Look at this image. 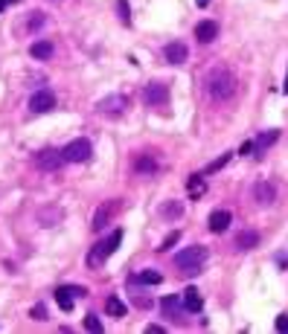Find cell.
Segmentation results:
<instances>
[{"label":"cell","instance_id":"f546056e","mask_svg":"<svg viewBox=\"0 0 288 334\" xmlns=\"http://www.w3.org/2000/svg\"><path fill=\"white\" fill-rule=\"evenodd\" d=\"M30 317H32V320H38V323H41V320H47V308H44L41 303H38V305H32Z\"/></svg>","mask_w":288,"mask_h":334},{"label":"cell","instance_id":"4fadbf2b","mask_svg":"<svg viewBox=\"0 0 288 334\" xmlns=\"http://www.w3.org/2000/svg\"><path fill=\"white\" fill-rule=\"evenodd\" d=\"M160 308H163V314H166L169 320H175V323L184 320V317H181V314H184V300H181V297H163V300H160Z\"/></svg>","mask_w":288,"mask_h":334},{"label":"cell","instance_id":"8992f818","mask_svg":"<svg viewBox=\"0 0 288 334\" xmlns=\"http://www.w3.org/2000/svg\"><path fill=\"white\" fill-rule=\"evenodd\" d=\"M126 108H128V96H123V93H111L96 105V111L102 117H120V114H126Z\"/></svg>","mask_w":288,"mask_h":334},{"label":"cell","instance_id":"603a6c76","mask_svg":"<svg viewBox=\"0 0 288 334\" xmlns=\"http://www.w3.org/2000/svg\"><path fill=\"white\" fill-rule=\"evenodd\" d=\"M73 300H76V297H73L64 285H62V288H56V303H59L62 311H73Z\"/></svg>","mask_w":288,"mask_h":334},{"label":"cell","instance_id":"cb8c5ba5","mask_svg":"<svg viewBox=\"0 0 288 334\" xmlns=\"http://www.w3.org/2000/svg\"><path fill=\"white\" fill-rule=\"evenodd\" d=\"M187 186H190V195H192V198H201V195L207 192V183H204V175H192Z\"/></svg>","mask_w":288,"mask_h":334},{"label":"cell","instance_id":"836d02e7","mask_svg":"<svg viewBox=\"0 0 288 334\" xmlns=\"http://www.w3.org/2000/svg\"><path fill=\"white\" fill-rule=\"evenodd\" d=\"M146 334H166V329L158 326V323H152V326H146Z\"/></svg>","mask_w":288,"mask_h":334},{"label":"cell","instance_id":"4316f807","mask_svg":"<svg viewBox=\"0 0 288 334\" xmlns=\"http://www.w3.org/2000/svg\"><path fill=\"white\" fill-rule=\"evenodd\" d=\"M117 12H120V21L123 24H131V9H128V0H117Z\"/></svg>","mask_w":288,"mask_h":334},{"label":"cell","instance_id":"277c9868","mask_svg":"<svg viewBox=\"0 0 288 334\" xmlns=\"http://www.w3.org/2000/svg\"><path fill=\"white\" fill-rule=\"evenodd\" d=\"M62 154H64L67 163H88L91 154H94V146H91V140H82V137H79V140H70L62 149Z\"/></svg>","mask_w":288,"mask_h":334},{"label":"cell","instance_id":"30bf717a","mask_svg":"<svg viewBox=\"0 0 288 334\" xmlns=\"http://www.w3.org/2000/svg\"><path fill=\"white\" fill-rule=\"evenodd\" d=\"M254 201L259 207H271L277 201V186L271 181H256L254 183Z\"/></svg>","mask_w":288,"mask_h":334},{"label":"cell","instance_id":"ac0fdd59","mask_svg":"<svg viewBox=\"0 0 288 334\" xmlns=\"http://www.w3.org/2000/svg\"><path fill=\"white\" fill-rule=\"evenodd\" d=\"M181 300H184V308H187V311H192V314H198V311L204 308V297L198 294V288H187Z\"/></svg>","mask_w":288,"mask_h":334},{"label":"cell","instance_id":"3957f363","mask_svg":"<svg viewBox=\"0 0 288 334\" xmlns=\"http://www.w3.org/2000/svg\"><path fill=\"white\" fill-rule=\"evenodd\" d=\"M120 244H123V230H114L108 239H102L99 244H94V247H91V253H88V268H102V265H105V259H108V256H114Z\"/></svg>","mask_w":288,"mask_h":334},{"label":"cell","instance_id":"74e56055","mask_svg":"<svg viewBox=\"0 0 288 334\" xmlns=\"http://www.w3.org/2000/svg\"><path fill=\"white\" fill-rule=\"evenodd\" d=\"M9 3H18V0H9Z\"/></svg>","mask_w":288,"mask_h":334},{"label":"cell","instance_id":"52a82bcc","mask_svg":"<svg viewBox=\"0 0 288 334\" xmlns=\"http://www.w3.org/2000/svg\"><path fill=\"white\" fill-rule=\"evenodd\" d=\"M143 99H146L149 108H166L169 105V88L163 82H152V85H146Z\"/></svg>","mask_w":288,"mask_h":334},{"label":"cell","instance_id":"8fae6325","mask_svg":"<svg viewBox=\"0 0 288 334\" xmlns=\"http://www.w3.org/2000/svg\"><path fill=\"white\" fill-rule=\"evenodd\" d=\"M277 140H280V131H277V128H271V131H262V134L254 140V157H256V160H259V157H265V152H268V149H271Z\"/></svg>","mask_w":288,"mask_h":334},{"label":"cell","instance_id":"4dcf8cb0","mask_svg":"<svg viewBox=\"0 0 288 334\" xmlns=\"http://www.w3.org/2000/svg\"><path fill=\"white\" fill-rule=\"evenodd\" d=\"M274 326H277V332L288 334V314H280V317H277V323H274Z\"/></svg>","mask_w":288,"mask_h":334},{"label":"cell","instance_id":"6da1fadb","mask_svg":"<svg viewBox=\"0 0 288 334\" xmlns=\"http://www.w3.org/2000/svg\"><path fill=\"white\" fill-rule=\"evenodd\" d=\"M204 85H207V93H210L216 102H227L230 96H236V76H233L227 67L210 70L207 79H204Z\"/></svg>","mask_w":288,"mask_h":334},{"label":"cell","instance_id":"f1b7e54d","mask_svg":"<svg viewBox=\"0 0 288 334\" xmlns=\"http://www.w3.org/2000/svg\"><path fill=\"white\" fill-rule=\"evenodd\" d=\"M85 329H88V332H94V334L102 332V323H99V317H96V314H88V317H85Z\"/></svg>","mask_w":288,"mask_h":334},{"label":"cell","instance_id":"7402d4cb","mask_svg":"<svg viewBox=\"0 0 288 334\" xmlns=\"http://www.w3.org/2000/svg\"><path fill=\"white\" fill-rule=\"evenodd\" d=\"M134 282H137V285H160L163 276H160V271H152V268H149V271H140V273L134 276Z\"/></svg>","mask_w":288,"mask_h":334},{"label":"cell","instance_id":"7a4b0ae2","mask_svg":"<svg viewBox=\"0 0 288 334\" xmlns=\"http://www.w3.org/2000/svg\"><path fill=\"white\" fill-rule=\"evenodd\" d=\"M204 262H207V247H201V244L184 247V250L175 256V268H178L184 276H198Z\"/></svg>","mask_w":288,"mask_h":334},{"label":"cell","instance_id":"ba28073f","mask_svg":"<svg viewBox=\"0 0 288 334\" xmlns=\"http://www.w3.org/2000/svg\"><path fill=\"white\" fill-rule=\"evenodd\" d=\"M117 213H120V201H105V204L96 210L94 224H91V227H94L96 233H102V230H105V227L114 221V215H117Z\"/></svg>","mask_w":288,"mask_h":334},{"label":"cell","instance_id":"2e32d148","mask_svg":"<svg viewBox=\"0 0 288 334\" xmlns=\"http://www.w3.org/2000/svg\"><path fill=\"white\" fill-rule=\"evenodd\" d=\"M207 224H210V230H213V233H224V230L233 224V215L227 213V210H216V213L210 215V221H207Z\"/></svg>","mask_w":288,"mask_h":334},{"label":"cell","instance_id":"d6986e66","mask_svg":"<svg viewBox=\"0 0 288 334\" xmlns=\"http://www.w3.org/2000/svg\"><path fill=\"white\" fill-rule=\"evenodd\" d=\"M134 172H137V175H155V172H158V160H155L152 154H140V157L134 160Z\"/></svg>","mask_w":288,"mask_h":334},{"label":"cell","instance_id":"ffe728a7","mask_svg":"<svg viewBox=\"0 0 288 334\" xmlns=\"http://www.w3.org/2000/svg\"><path fill=\"white\" fill-rule=\"evenodd\" d=\"M105 311H108V317H114V320H123L128 314L126 303H123L120 297H108V300H105Z\"/></svg>","mask_w":288,"mask_h":334},{"label":"cell","instance_id":"5bb4252c","mask_svg":"<svg viewBox=\"0 0 288 334\" xmlns=\"http://www.w3.org/2000/svg\"><path fill=\"white\" fill-rule=\"evenodd\" d=\"M195 38H198L201 44H213V41L219 38V24H216V21H201V24L195 27Z\"/></svg>","mask_w":288,"mask_h":334},{"label":"cell","instance_id":"7c38bea8","mask_svg":"<svg viewBox=\"0 0 288 334\" xmlns=\"http://www.w3.org/2000/svg\"><path fill=\"white\" fill-rule=\"evenodd\" d=\"M163 59L169 61V64H184V61L190 59V50H187V44L172 41V44H166V47H163Z\"/></svg>","mask_w":288,"mask_h":334},{"label":"cell","instance_id":"9c48e42d","mask_svg":"<svg viewBox=\"0 0 288 334\" xmlns=\"http://www.w3.org/2000/svg\"><path fill=\"white\" fill-rule=\"evenodd\" d=\"M56 108V93L53 91H35L32 93V99H30V111L32 114H50Z\"/></svg>","mask_w":288,"mask_h":334},{"label":"cell","instance_id":"484cf974","mask_svg":"<svg viewBox=\"0 0 288 334\" xmlns=\"http://www.w3.org/2000/svg\"><path fill=\"white\" fill-rule=\"evenodd\" d=\"M181 242V233H178V230H172V233H169V236H166V239H163V242H160V253H166V250H172V247H175V244Z\"/></svg>","mask_w":288,"mask_h":334},{"label":"cell","instance_id":"44dd1931","mask_svg":"<svg viewBox=\"0 0 288 334\" xmlns=\"http://www.w3.org/2000/svg\"><path fill=\"white\" fill-rule=\"evenodd\" d=\"M160 215L169 218V221H178V218L184 215V204H181V201H166V204L160 207Z\"/></svg>","mask_w":288,"mask_h":334},{"label":"cell","instance_id":"83f0119b","mask_svg":"<svg viewBox=\"0 0 288 334\" xmlns=\"http://www.w3.org/2000/svg\"><path fill=\"white\" fill-rule=\"evenodd\" d=\"M227 163H230V152H227V154H222L219 160H213V163L207 166V175H213V172H219V169H224Z\"/></svg>","mask_w":288,"mask_h":334},{"label":"cell","instance_id":"e0dca14e","mask_svg":"<svg viewBox=\"0 0 288 334\" xmlns=\"http://www.w3.org/2000/svg\"><path fill=\"white\" fill-rule=\"evenodd\" d=\"M53 53H56L53 41H35V44L30 47V56L35 61H50V59H53Z\"/></svg>","mask_w":288,"mask_h":334},{"label":"cell","instance_id":"e575fe53","mask_svg":"<svg viewBox=\"0 0 288 334\" xmlns=\"http://www.w3.org/2000/svg\"><path fill=\"white\" fill-rule=\"evenodd\" d=\"M6 6H9V0H0V15L6 12Z\"/></svg>","mask_w":288,"mask_h":334},{"label":"cell","instance_id":"8d00e7d4","mask_svg":"<svg viewBox=\"0 0 288 334\" xmlns=\"http://www.w3.org/2000/svg\"><path fill=\"white\" fill-rule=\"evenodd\" d=\"M283 93H288V70H286V85H283Z\"/></svg>","mask_w":288,"mask_h":334},{"label":"cell","instance_id":"5b68a950","mask_svg":"<svg viewBox=\"0 0 288 334\" xmlns=\"http://www.w3.org/2000/svg\"><path fill=\"white\" fill-rule=\"evenodd\" d=\"M64 163V154L59 149H44V152L35 154V169H41V172H59Z\"/></svg>","mask_w":288,"mask_h":334},{"label":"cell","instance_id":"d590c367","mask_svg":"<svg viewBox=\"0 0 288 334\" xmlns=\"http://www.w3.org/2000/svg\"><path fill=\"white\" fill-rule=\"evenodd\" d=\"M195 3H198L201 9H204V6H210V0H195Z\"/></svg>","mask_w":288,"mask_h":334},{"label":"cell","instance_id":"9a60e30c","mask_svg":"<svg viewBox=\"0 0 288 334\" xmlns=\"http://www.w3.org/2000/svg\"><path fill=\"white\" fill-rule=\"evenodd\" d=\"M256 244H259V233H256V230H242V233L236 236L233 247H236L239 253H245V250H254Z\"/></svg>","mask_w":288,"mask_h":334},{"label":"cell","instance_id":"d4e9b609","mask_svg":"<svg viewBox=\"0 0 288 334\" xmlns=\"http://www.w3.org/2000/svg\"><path fill=\"white\" fill-rule=\"evenodd\" d=\"M38 221H41L44 227H53V224L62 221V210H41V213H38Z\"/></svg>","mask_w":288,"mask_h":334},{"label":"cell","instance_id":"d6a6232c","mask_svg":"<svg viewBox=\"0 0 288 334\" xmlns=\"http://www.w3.org/2000/svg\"><path fill=\"white\" fill-rule=\"evenodd\" d=\"M239 154H245V157H248V154H254V140H245V143H242V149H239Z\"/></svg>","mask_w":288,"mask_h":334},{"label":"cell","instance_id":"1f68e13d","mask_svg":"<svg viewBox=\"0 0 288 334\" xmlns=\"http://www.w3.org/2000/svg\"><path fill=\"white\" fill-rule=\"evenodd\" d=\"M41 24H44V15H41V12H32V18H30V30H38Z\"/></svg>","mask_w":288,"mask_h":334}]
</instances>
